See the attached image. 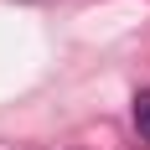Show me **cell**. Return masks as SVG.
Returning <instances> with one entry per match:
<instances>
[{
    "label": "cell",
    "instance_id": "cell-1",
    "mask_svg": "<svg viewBox=\"0 0 150 150\" xmlns=\"http://www.w3.org/2000/svg\"><path fill=\"white\" fill-rule=\"evenodd\" d=\"M135 129H140V140H150V88L135 93Z\"/></svg>",
    "mask_w": 150,
    "mask_h": 150
}]
</instances>
